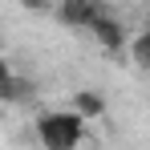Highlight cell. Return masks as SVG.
<instances>
[{
  "instance_id": "1",
  "label": "cell",
  "mask_w": 150,
  "mask_h": 150,
  "mask_svg": "<svg viewBox=\"0 0 150 150\" xmlns=\"http://www.w3.org/2000/svg\"><path fill=\"white\" fill-rule=\"evenodd\" d=\"M81 138H85V118L73 105L69 110H45V114H37V142L45 150H77Z\"/></svg>"
},
{
  "instance_id": "2",
  "label": "cell",
  "mask_w": 150,
  "mask_h": 150,
  "mask_svg": "<svg viewBox=\"0 0 150 150\" xmlns=\"http://www.w3.org/2000/svg\"><path fill=\"white\" fill-rule=\"evenodd\" d=\"M101 12H105L101 0H61L57 4V21L65 28H85V33H89V25L98 21Z\"/></svg>"
},
{
  "instance_id": "3",
  "label": "cell",
  "mask_w": 150,
  "mask_h": 150,
  "mask_svg": "<svg viewBox=\"0 0 150 150\" xmlns=\"http://www.w3.org/2000/svg\"><path fill=\"white\" fill-rule=\"evenodd\" d=\"M89 37L98 41L105 53H122L126 45H130V33H126V25L118 21V16H110V12H101L98 21L89 25Z\"/></svg>"
},
{
  "instance_id": "4",
  "label": "cell",
  "mask_w": 150,
  "mask_h": 150,
  "mask_svg": "<svg viewBox=\"0 0 150 150\" xmlns=\"http://www.w3.org/2000/svg\"><path fill=\"white\" fill-rule=\"evenodd\" d=\"M73 110L85 118V122H98L101 114H105V98H101L98 89H77L73 93Z\"/></svg>"
},
{
  "instance_id": "5",
  "label": "cell",
  "mask_w": 150,
  "mask_h": 150,
  "mask_svg": "<svg viewBox=\"0 0 150 150\" xmlns=\"http://www.w3.org/2000/svg\"><path fill=\"white\" fill-rule=\"evenodd\" d=\"M130 61L150 69V28H142L138 37H130Z\"/></svg>"
},
{
  "instance_id": "6",
  "label": "cell",
  "mask_w": 150,
  "mask_h": 150,
  "mask_svg": "<svg viewBox=\"0 0 150 150\" xmlns=\"http://www.w3.org/2000/svg\"><path fill=\"white\" fill-rule=\"evenodd\" d=\"M25 89H28V85H25L16 73H4V89H0V93H4V101H21V93H25Z\"/></svg>"
},
{
  "instance_id": "7",
  "label": "cell",
  "mask_w": 150,
  "mask_h": 150,
  "mask_svg": "<svg viewBox=\"0 0 150 150\" xmlns=\"http://www.w3.org/2000/svg\"><path fill=\"white\" fill-rule=\"evenodd\" d=\"M142 28H150V4H146V25H142Z\"/></svg>"
}]
</instances>
